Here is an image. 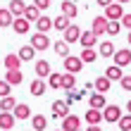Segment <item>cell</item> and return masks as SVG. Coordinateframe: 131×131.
<instances>
[{"label": "cell", "instance_id": "cell-28", "mask_svg": "<svg viewBox=\"0 0 131 131\" xmlns=\"http://www.w3.org/2000/svg\"><path fill=\"white\" fill-rule=\"evenodd\" d=\"M31 126H34V131H43L45 126H48L45 114H34V117H31Z\"/></svg>", "mask_w": 131, "mask_h": 131}, {"label": "cell", "instance_id": "cell-13", "mask_svg": "<svg viewBox=\"0 0 131 131\" xmlns=\"http://www.w3.org/2000/svg\"><path fill=\"white\" fill-rule=\"evenodd\" d=\"M14 124H17V119H14V114H12V112H0V129L10 131Z\"/></svg>", "mask_w": 131, "mask_h": 131}, {"label": "cell", "instance_id": "cell-19", "mask_svg": "<svg viewBox=\"0 0 131 131\" xmlns=\"http://www.w3.org/2000/svg\"><path fill=\"white\" fill-rule=\"evenodd\" d=\"M69 26H72V19H67L64 17V14H60V17H55V19H52V29H57V31H67V29Z\"/></svg>", "mask_w": 131, "mask_h": 131}, {"label": "cell", "instance_id": "cell-26", "mask_svg": "<svg viewBox=\"0 0 131 131\" xmlns=\"http://www.w3.org/2000/svg\"><path fill=\"white\" fill-rule=\"evenodd\" d=\"M114 43H110V41H103L100 43V50H98V55H103V57H114Z\"/></svg>", "mask_w": 131, "mask_h": 131}, {"label": "cell", "instance_id": "cell-10", "mask_svg": "<svg viewBox=\"0 0 131 131\" xmlns=\"http://www.w3.org/2000/svg\"><path fill=\"white\" fill-rule=\"evenodd\" d=\"M79 43H81V50H88V48H93V45L98 43V38L93 36V31H81Z\"/></svg>", "mask_w": 131, "mask_h": 131}, {"label": "cell", "instance_id": "cell-37", "mask_svg": "<svg viewBox=\"0 0 131 131\" xmlns=\"http://www.w3.org/2000/svg\"><path fill=\"white\" fill-rule=\"evenodd\" d=\"M122 31V21H110V24H107V34L110 36H117Z\"/></svg>", "mask_w": 131, "mask_h": 131}, {"label": "cell", "instance_id": "cell-15", "mask_svg": "<svg viewBox=\"0 0 131 131\" xmlns=\"http://www.w3.org/2000/svg\"><path fill=\"white\" fill-rule=\"evenodd\" d=\"M5 67H7V72H17V69L21 67V60L17 52H10V55L5 57Z\"/></svg>", "mask_w": 131, "mask_h": 131}, {"label": "cell", "instance_id": "cell-14", "mask_svg": "<svg viewBox=\"0 0 131 131\" xmlns=\"http://www.w3.org/2000/svg\"><path fill=\"white\" fill-rule=\"evenodd\" d=\"M12 29H14V34H29L31 21H26V17H17V19H14V24H12Z\"/></svg>", "mask_w": 131, "mask_h": 131}, {"label": "cell", "instance_id": "cell-30", "mask_svg": "<svg viewBox=\"0 0 131 131\" xmlns=\"http://www.w3.org/2000/svg\"><path fill=\"white\" fill-rule=\"evenodd\" d=\"M29 91H31V95H43V93H45V81H43V79H36V81H31Z\"/></svg>", "mask_w": 131, "mask_h": 131}, {"label": "cell", "instance_id": "cell-25", "mask_svg": "<svg viewBox=\"0 0 131 131\" xmlns=\"http://www.w3.org/2000/svg\"><path fill=\"white\" fill-rule=\"evenodd\" d=\"M36 29H38V34H48L50 29H52V19H50V17H43V14H41V19L36 21Z\"/></svg>", "mask_w": 131, "mask_h": 131}, {"label": "cell", "instance_id": "cell-8", "mask_svg": "<svg viewBox=\"0 0 131 131\" xmlns=\"http://www.w3.org/2000/svg\"><path fill=\"white\" fill-rule=\"evenodd\" d=\"M79 129H81V119L76 114H69L62 119V131H79Z\"/></svg>", "mask_w": 131, "mask_h": 131}, {"label": "cell", "instance_id": "cell-3", "mask_svg": "<svg viewBox=\"0 0 131 131\" xmlns=\"http://www.w3.org/2000/svg\"><path fill=\"white\" fill-rule=\"evenodd\" d=\"M81 69H83L81 57H74V55L64 57V72H67V74H76V72H81Z\"/></svg>", "mask_w": 131, "mask_h": 131}, {"label": "cell", "instance_id": "cell-34", "mask_svg": "<svg viewBox=\"0 0 131 131\" xmlns=\"http://www.w3.org/2000/svg\"><path fill=\"white\" fill-rule=\"evenodd\" d=\"M48 86H50V88H62V74L52 72V74L48 76Z\"/></svg>", "mask_w": 131, "mask_h": 131}, {"label": "cell", "instance_id": "cell-36", "mask_svg": "<svg viewBox=\"0 0 131 131\" xmlns=\"http://www.w3.org/2000/svg\"><path fill=\"white\" fill-rule=\"evenodd\" d=\"M122 131H131V114H122V119L117 122Z\"/></svg>", "mask_w": 131, "mask_h": 131}, {"label": "cell", "instance_id": "cell-20", "mask_svg": "<svg viewBox=\"0 0 131 131\" xmlns=\"http://www.w3.org/2000/svg\"><path fill=\"white\" fill-rule=\"evenodd\" d=\"M60 10H62V14H64L67 19H74V17H76V12H79V10H76V5L72 3V0H64V3L60 5Z\"/></svg>", "mask_w": 131, "mask_h": 131}, {"label": "cell", "instance_id": "cell-2", "mask_svg": "<svg viewBox=\"0 0 131 131\" xmlns=\"http://www.w3.org/2000/svg\"><path fill=\"white\" fill-rule=\"evenodd\" d=\"M107 24H110V21H107L105 14H98V17L93 19V29H91V31H93V36L100 38L103 34H107Z\"/></svg>", "mask_w": 131, "mask_h": 131}, {"label": "cell", "instance_id": "cell-33", "mask_svg": "<svg viewBox=\"0 0 131 131\" xmlns=\"http://www.w3.org/2000/svg\"><path fill=\"white\" fill-rule=\"evenodd\" d=\"M74 86H76L74 74H62V88L64 91H74Z\"/></svg>", "mask_w": 131, "mask_h": 131}, {"label": "cell", "instance_id": "cell-5", "mask_svg": "<svg viewBox=\"0 0 131 131\" xmlns=\"http://www.w3.org/2000/svg\"><path fill=\"white\" fill-rule=\"evenodd\" d=\"M69 105L64 103V100H55V103H52V117L55 119H64V117H69Z\"/></svg>", "mask_w": 131, "mask_h": 131}, {"label": "cell", "instance_id": "cell-47", "mask_svg": "<svg viewBox=\"0 0 131 131\" xmlns=\"http://www.w3.org/2000/svg\"><path fill=\"white\" fill-rule=\"evenodd\" d=\"M55 131H62V129H55Z\"/></svg>", "mask_w": 131, "mask_h": 131}, {"label": "cell", "instance_id": "cell-4", "mask_svg": "<svg viewBox=\"0 0 131 131\" xmlns=\"http://www.w3.org/2000/svg\"><path fill=\"white\" fill-rule=\"evenodd\" d=\"M112 60H114V64H117L119 69L126 67V64H131V48H122V50H117Z\"/></svg>", "mask_w": 131, "mask_h": 131}, {"label": "cell", "instance_id": "cell-32", "mask_svg": "<svg viewBox=\"0 0 131 131\" xmlns=\"http://www.w3.org/2000/svg\"><path fill=\"white\" fill-rule=\"evenodd\" d=\"M55 52L60 57H69V43H64V38L62 41H55Z\"/></svg>", "mask_w": 131, "mask_h": 131}, {"label": "cell", "instance_id": "cell-43", "mask_svg": "<svg viewBox=\"0 0 131 131\" xmlns=\"http://www.w3.org/2000/svg\"><path fill=\"white\" fill-rule=\"evenodd\" d=\"M86 131H103V129H100V126H88Z\"/></svg>", "mask_w": 131, "mask_h": 131}, {"label": "cell", "instance_id": "cell-35", "mask_svg": "<svg viewBox=\"0 0 131 131\" xmlns=\"http://www.w3.org/2000/svg\"><path fill=\"white\" fill-rule=\"evenodd\" d=\"M95 57H98V52L93 48H88V50H81V62L86 64V62H95Z\"/></svg>", "mask_w": 131, "mask_h": 131}, {"label": "cell", "instance_id": "cell-46", "mask_svg": "<svg viewBox=\"0 0 131 131\" xmlns=\"http://www.w3.org/2000/svg\"><path fill=\"white\" fill-rule=\"evenodd\" d=\"M126 41H129V48H131V31H129V36H126Z\"/></svg>", "mask_w": 131, "mask_h": 131}, {"label": "cell", "instance_id": "cell-1", "mask_svg": "<svg viewBox=\"0 0 131 131\" xmlns=\"http://www.w3.org/2000/svg\"><path fill=\"white\" fill-rule=\"evenodd\" d=\"M48 45H50V38H48V34H34L31 36V48L38 52V50H48Z\"/></svg>", "mask_w": 131, "mask_h": 131}, {"label": "cell", "instance_id": "cell-16", "mask_svg": "<svg viewBox=\"0 0 131 131\" xmlns=\"http://www.w3.org/2000/svg\"><path fill=\"white\" fill-rule=\"evenodd\" d=\"M52 72H50V62L48 60H38L36 62V76L38 79H45V76H50Z\"/></svg>", "mask_w": 131, "mask_h": 131}, {"label": "cell", "instance_id": "cell-21", "mask_svg": "<svg viewBox=\"0 0 131 131\" xmlns=\"http://www.w3.org/2000/svg\"><path fill=\"white\" fill-rule=\"evenodd\" d=\"M5 81L10 83V86H17V83H21V81H24L21 69H17V72H5Z\"/></svg>", "mask_w": 131, "mask_h": 131}, {"label": "cell", "instance_id": "cell-48", "mask_svg": "<svg viewBox=\"0 0 131 131\" xmlns=\"http://www.w3.org/2000/svg\"><path fill=\"white\" fill-rule=\"evenodd\" d=\"M79 131H81V129H79Z\"/></svg>", "mask_w": 131, "mask_h": 131}, {"label": "cell", "instance_id": "cell-18", "mask_svg": "<svg viewBox=\"0 0 131 131\" xmlns=\"http://www.w3.org/2000/svg\"><path fill=\"white\" fill-rule=\"evenodd\" d=\"M83 119L88 122V126H98L100 122H103V112L100 110H88L86 114H83Z\"/></svg>", "mask_w": 131, "mask_h": 131}, {"label": "cell", "instance_id": "cell-49", "mask_svg": "<svg viewBox=\"0 0 131 131\" xmlns=\"http://www.w3.org/2000/svg\"><path fill=\"white\" fill-rule=\"evenodd\" d=\"M31 131H34V129H31Z\"/></svg>", "mask_w": 131, "mask_h": 131}, {"label": "cell", "instance_id": "cell-17", "mask_svg": "<svg viewBox=\"0 0 131 131\" xmlns=\"http://www.w3.org/2000/svg\"><path fill=\"white\" fill-rule=\"evenodd\" d=\"M88 103H91V110H100V112H103L105 107H107V105H105V95H103V93H93V95L88 98Z\"/></svg>", "mask_w": 131, "mask_h": 131}, {"label": "cell", "instance_id": "cell-40", "mask_svg": "<svg viewBox=\"0 0 131 131\" xmlns=\"http://www.w3.org/2000/svg\"><path fill=\"white\" fill-rule=\"evenodd\" d=\"M34 5L38 7V10H48V7H50V0H34Z\"/></svg>", "mask_w": 131, "mask_h": 131}, {"label": "cell", "instance_id": "cell-45", "mask_svg": "<svg viewBox=\"0 0 131 131\" xmlns=\"http://www.w3.org/2000/svg\"><path fill=\"white\" fill-rule=\"evenodd\" d=\"M126 114H131V100L126 103Z\"/></svg>", "mask_w": 131, "mask_h": 131}, {"label": "cell", "instance_id": "cell-38", "mask_svg": "<svg viewBox=\"0 0 131 131\" xmlns=\"http://www.w3.org/2000/svg\"><path fill=\"white\" fill-rule=\"evenodd\" d=\"M10 91H12V86L7 81H0V98H7L10 95Z\"/></svg>", "mask_w": 131, "mask_h": 131}, {"label": "cell", "instance_id": "cell-24", "mask_svg": "<svg viewBox=\"0 0 131 131\" xmlns=\"http://www.w3.org/2000/svg\"><path fill=\"white\" fill-rule=\"evenodd\" d=\"M12 24H14L12 12L7 10V7H3V10H0V26H3V29H7V26H12Z\"/></svg>", "mask_w": 131, "mask_h": 131}, {"label": "cell", "instance_id": "cell-6", "mask_svg": "<svg viewBox=\"0 0 131 131\" xmlns=\"http://www.w3.org/2000/svg\"><path fill=\"white\" fill-rule=\"evenodd\" d=\"M119 119H122L119 105H107L103 110V122H119Z\"/></svg>", "mask_w": 131, "mask_h": 131}, {"label": "cell", "instance_id": "cell-29", "mask_svg": "<svg viewBox=\"0 0 131 131\" xmlns=\"http://www.w3.org/2000/svg\"><path fill=\"white\" fill-rule=\"evenodd\" d=\"M17 55H19V60H21V62H26V60H34V57H36V50L31 48V45H21Z\"/></svg>", "mask_w": 131, "mask_h": 131}, {"label": "cell", "instance_id": "cell-42", "mask_svg": "<svg viewBox=\"0 0 131 131\" xmlns=\"http://www.w3.org/2000/svg\"><path fill=\"white\" fill-rule=\"evenodd\" d=\"M114 3V0H98V5H103V7H110Z\"/></svg>", "mask_w": 131, "mask_h": 131}, {"label": "cell", "instance_id": "cell-22", "mask_svg": "<svg viewBox=\"0 0 131 131\" xmlns=\"http://www.w3.org/2000/svg\"><path fill=\"white\" fill-rule=\"evenodd\" d=\"M14 107H17V100H14L12 95L0 98V112H14Z\"/></svg>", "mask_w": 131, "mask_h": 131}, {"label": "cell", "instance_id": "cell-27", "mask_svg": "<svg viewBox=\"0 0 131 131\" xmlns=\"http://www.w3.org/2000/svg\"><path fill=\"white\" fill-rule=\"evenodd\" d=\"M24 17H26V21H36L41 19V10H38L36 5H26V12H24Z\"/></svg>", "mask_w": 131, "mask_h": 131}, {"label": "cell", "instance_id": "cell-44", "mask_svg": "<svg viewBox=\"0 0 131 131\" xmlns=\"http://www.w3.org/2000/svg\"><path fill=\"white\" fill-rule=\"evenodd\" d=\"M117 5H126V3H131V0H114Z\"/></svg>", "mask_w": 131, "mask_h": 131}, {"label": "cell", "instance_id": "cell-9", "mask_svg": "<svg viewBox=\"0 0 131 131\" xmlns=\"http://www.w3.org/2000/svg\"><path fill=\"white\" fill-rule=\"evenodd\" d=\"M14 119H31L34 114H31V107H29L26 103H17V107H14Z\"/></svg>", "mask_w": 131, "mask_h": 131}, {"label": "cell", "instance_id": "cell-41", "mask_svg": "<svg viewBox=\"0 0 131 131\" xmlns=\"http://www.w3.org/2000/svg\"><path fill=\"white\" fill-rule=\"evenodd\" d=\"M122 26L131 31V14H124V17H122Z\"/></svg>", "mask_w": 131, "mask_h": 131}, {"label": "cell", "instance_id": "cell-23", "mask_svg": "<svg viewBox=\"0 0 131 131\" xmlns=\"http://www.w3.org/2000/svg\"><path fill=\"white\" fill-rule=\"evenodd\" d=\"M93 86H95V91H98V93H107V91H110V86H112V81L110 79H107V76H100V79H95V83H93Z\"/></svg>", "mask_w": 131, "mask_h": 131}, {"label": "cell", "instance_id": "cell-31", "mask_svg": "<svg viewBox=\"0 0 131 131\" xmlns=\"http://www.w3.org/2000/svg\"><path fill=\"white\" fill-rule=\"evenodd\" d=\"M105 76H107L110 81H122V76H124V74H122V69H119L117 64H112V67H107Z\"/></svg>", "mask_w": 131, "mask_h": 131}, {"label": "cell", "instance_id": "cell-7", "mask_svg": "<svg viewBox=\"0 0 131 131\" xmlns=\"http://www.w3.org/2000/svg\"><path fill=\"white\" fill-rule=\"evenodd\" d=\"M105 17H107V21H122V17H124V12H122V5L112 3L110 7H105Z\"/></svg>", "mask_w": 131, "mask_h": 131}, {"label": "cell", "instance_id": "cell-12", "mask_svg": "<svg viewBox=\"0 0 131 131\" xmlns=\"http://www.w3.org/2000/svg\"><path fill=\"white\" fill-rule=\"evenodd\" d=\"M62 36H64V43H76V41L81 38V29L76 26V24H72V26H69L67 31L62 34Z\"/></svg>", "mask_w": 131, "mask_h": 131}, {"label": "cell", "instance_id": "cell-39", "mask_svg": "<svg viewBox=\"0 0 131 131\" xmlns=\"http://www.w3.org/2000/svg\"><path fill=\"white\" fill-rule=\"evenodd\" d=\"M122 88H124V91H131V74L122 76Z\"/></svg>", "mask_w": 131, "mask_h": 131}, {"label": "cell", "instance_id": "cell-11", "mask_svg": "<svg viewBox=\"0 0 131 131\" xmlns=\"http://www.w3.org/2000/svg\"><path fill=\"white\" fill-rule=\"evenodd\" d=\"M7 10H10V12H12V17L17 19V17H24V12H26V5H24V0H12Z\"/></svg>", "mask_w": 131, "mask_h": 131}]
</instances>
